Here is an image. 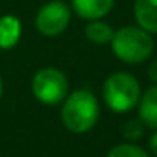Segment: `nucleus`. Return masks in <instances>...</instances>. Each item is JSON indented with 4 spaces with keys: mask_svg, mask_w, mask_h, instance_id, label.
<instances>
[{
    "mask_svg": "<svg viewBox=\"0 0 157 157\" xmlns=\"http://www.w3.org/2000/svg\"><path fill=\"white\" fill-rule=\"evenodd\" d=\"M22 25L15 15L0 17V49H12L21 39Z\"/></svg>",
    "mask_w": 157,
    "mask_h": 157,
    "instance_id": "nucleus-9",
    "label": "nucleus"
},
{
    "mask_svg": "<svg viewBox=\"0 0 157 157\" xmlns=\"http://www.w3.org/2000/svg\"><path fill=\"white\" fill-rule=\"evenodd\" d=\"M115 0H73V9L81 19L96 21L112 10Z\"/></svg>",
    "mask_w": 157,
    "mask_h": 157,
    "instance_id": "nucleus-6",
    "label": "nucleus"
},
{
    "mask_svg": "<svg viewBox=\"0 0 157 157\" xmlns=\"http://www.w3.org/2000/svg\"><path fill=\"white\" fill-rule=\"evenodd\" d=\"M61 110L63 123L73 133H85L95 127L98 120L100 106L95 95L88 90H76L64 98Z\"/></svg>",
    "mask_w": 157,
    "mask_h": 157,
    "instance_id": "nucleus-1",
    "label": "nucleus"
},
{
    "mask_svg": "<svg viewBox=\"0 0 157 157\" xmlns=\"http://www.w3.org/2000/svg\"><path fill=\"white\" fill-rule=\"evenodd\" d=\"M144 123H142V120H135V118H132V120H127L125 123H123V127H122V133H123V137L125 139H128V140H139L140 137H142V133H144Z\"/></svg>",
    "mask_w": 157,
    "mask_h": 157,
    "instance_id": "nucleus-12",
    "label": "nucleus"
},
{
    "mask_svg": "<svg viewBox=\"0 0 157 157\" xmlns=\"http://www.w3.org/2000/svg\"><path fill=\"white\" fill-rule=\"evenodd\" d=\"M147 76H149L150 81L157 83V59H154L149 64V69H147Z\"/></svg>",
    "mask_w": 157,
    "mask_h": 157,
    "instance_id": "nucleus-13",
    "label": "nucleus"
},
{
    "mask_svg": "<svg viewBox=\"0 0 157 157\" xmlns=\"http://www.w3.org/2000/svg\"><path fill=\"white\" fill-rule=\"evenodd\" d=\"M112 49L113 54L123 63L137 64L149 59L154 51V41L150 34L142 27L127 25L113 32L112 37Z\"/></svg>",
    "mask_w": 157,
    "mask_h": 157,
    "instance_id": "nucleus-2",
    "label": "nucleus"
},
{
    "mask_svg": "<svg viewBox=\"0 0 157 157\" xmlns=\"http://www.w3.org/2000/svg\"><path fill=\"white\" fill-rule=\"evenodd\" d=\"M71 10L61 0H52L48 2L39 9L36 15V27L42 36L54 37L64 32V29L69 25Z\"/></svg>",
    "mask_w": 157,
    "mask_h": 157,
    "instance_id": "nucleus-5",
    "label": "nucleus"
},
{
    "mask_svg": "<svg viewBox=\"0 0 157 157\" xmlns=\"http://www.w3.org/2000/svg\"><path fill=\"white\" fill-rule=\"evenodd\" d=\"M139 117L145 127L157 130V85L150 86L144 91V95H140Z\"/></svg>",
    "mask_w": 157,
    "mask_h": 157,
    "instance_id": "nucleus-7",
    "label": "nucleus"
},
{
    "mask_svg": "<svg viewBox=\"0 0 157 157\" xmlns=\"http://www.w3.org/2000/svg\"><path fill=\"white\" fill-rule=\"evenodd\" d=\"M113 29L110 27L106 22L103 21H90L88 25L85 27V34L86 37L91 42H96V44H108L113 37Z\"/></svg>",
    "mask_w": 157,
    "mask_h": 157,
    "instance_id": "nucleus-10",
    "label": "nucleus"
},
{
    "mask_svg": "<svg viewBox=\"0 0 157 157\" xmlns=\"http://www.w3.org/2000/svg\"><path fill=\"white\" fill-rule=\"evenodd\" d=\"M2 93H4V83H2V78H0V96H2Z\"/></svg>",
    "mask_w": 157,
    "mask_h": 157,
    "instance_id": "nucleus-15",
    "label": "nucleus"
},
{
    "mask_svg": "<svg viewBox=\"0 0 157 157\" xmlns=\"http://www.w3.org/2000/svg\"><path fill=\"white\" fill-rule=\"evenodd\" d=\"M32 93L44 105H58L68 95V79L58 68H42L32 78Z\"/></svg>",
    "mask_w": 157,
    "mask_h": 157,
    "instance_id": "nucleus-4",
    "label": "nucleus"
},
{
    "mask_svg": "<svg viewBox=\"0 0 157 157\" xmlns=\"http://www.w3.org/2000/svg\"><path fill=\"white\" fill-rule=\"evenodd\" d=\"M149 147H150V150H152V154L157 157V132L154 133L152 137H150V140H149Z\"/></svg>",
    "mask_w": 157,
    "mask_h": 157,
    "instance_id": "nucleus-14",
    "label": "nucleus"
},
{
    "mask_svg": "<svg viewBox=\"0 0 157 157\" xmlns=\"http://www.w3.org/2000/svg\"><path fill=\"white\" fill-rule=\"evenodd\" d=\"M103 98L113 112H130L140 100V85L128 73H113L105 79Z\"/></svg>",
    "mask_w": 157,
    "mask_h": 157,
    "instance_id": "nucleus-3",
    "label": "nucleus"
},
{
    "mask_svg": "<svg viewBox=\"0 0 157 157\" xmlns=\"http://www.w3.org/2000/svg\"><path fill=\"white\" fill-rule=\"evenodd\" d=\"M108 157H149L144 149L132 144H120L108 152Z\"/></svg>",
    "mask_w": 157,
    "mask_h": 157,
    "instance_id": "nucleus-11",
    "label": "nucleus"
},
{
    "mask_svg": "<svg viewBox=\"0 0 157 157\" xmlns=\"http://www.w3.org/2000/svg\"><path fill=\"white\" fill-rule=\"evenodd\" d=\"M133 14L140 27L157 34V0H135Z\"/></svg>",
    "mask_w": 157,
    "mask_h": 157,
    "instance_id": "nucleus-8",
    "label": "nucleus"
}]
</instances>
